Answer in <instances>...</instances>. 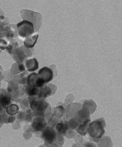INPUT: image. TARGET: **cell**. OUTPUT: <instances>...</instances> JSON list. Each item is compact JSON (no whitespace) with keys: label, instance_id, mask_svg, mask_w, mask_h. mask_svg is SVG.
<instances>
[{"label":"cell","instance_id":"cell-1","mask_svg":"<svg viewBox=\"0 0 122 147\" xmlns=\"http://www.w3.org/2000/svg\"><path fill=\"white\" fill-rule=\"evenodd\" d=\"M105 126V122L102 118L93 121L89 124L88 131L89 136L95 142L101 138L104 134V127Z\"/></svg>","mask_w":122,"mask_h":147},{"label":"cell","instance_id":"cell-2","mask_svg":"<svg viewBox=\"0 0 122 147\" xmlns=\"http://www.w3.org/2000/svg\"><path fill=\"white\" fill-rule=\"evenodd\" d=\"M19 34L22 37L30 36L34 33L33 24L28 20H24L17 24Z\"/></svg>","mask_w":122,"mask_h":147},{"label":"cell","instance_id":"cell-3","mask_svg":"<svg viewBox=\"0 0 122 147\" xmlns=\"http://www.w3.org/2000/svg\"><path fill=\"white\" fill-rule=\"evenodd\" d=\"M49 104L42 100H33L32 101L30 106L33 112L38 116L42 117L44 114Z\"/></svg>","mask_w":122,"mask_h":147},{"label":"cell","instance_id":"cell-4","mask_svg":"<svg viewBox=\"0 0 122 147\" xmlns=\"http://www.w3.org/2000/svg\"><path fill=\"white\" fill-rule=\"evenodd\" d=\"M27 82L29 87L31 88L42 87L45 83L44 80L36 73H32L28 76Z\"/></svg>","mask_w":122,"mask_h":147},{"label":"cell","instance_id":"cell-5","mask_svg":"<svg viewBox=\"0 0 122 147\" xmlns=\"http://www.w3.org/2000/svg\"><path fill=\"white\" fill-rule=\"evenodd\" d=\"M42 138L47 144L50 145L55 141L57 138V134L52 127H47L43 131Z\"/></svg>","mask_w":122,"mask_h":147},{"label":"cell","instance_id":"cell-6","mask_svg":"<svg viewBox=\"0 0 122 147\" xmlns=\"http://www.w3.org/2000/svg\"><path fill=\"white\" fill-rule=\"evenodd\" d=\"M46 122L42 117H36L34 118L32 123V127L36 131H41L46 127Z\"/></svg>","mask_w":122,"mask_h":147},{"label":"cell","instance_id":"cell-7","mask_svg":"<svg viewBox=\"0 0 122 147\" xmlns=\"http://www.w3.org/2000/svg\"><path fill=\"white\" fill-rule=\"evenodd\" d=\"M38 74L45 83L50 82L53 78V71L51 69L47 67H44L40 69L38 72Z\"/></svg>","mask_w":122,"mask_h":147},{"label":"cell","instance_id":"cell-8","mask_svg":"<svg viewBox=\"0 0 122 147\" xmlns=\"http://www.w3.org/2000/svg\"><path fill=\"white\" fill-rule=\"evenodd\" d=\"M26 66L29 72H32L36 70L39 67V64L36 58H32L27 61Z\"/></svg>","mask_w":122,"mask_h":147},{"label":"cell","instance_id":"cell-9","mask_svg":"<svg viewBox=\"0 0 122 147\" xmlns=\"http://www.w3.org/2000/svg\"><path fill=\"white\" fill-rule=\"evenodd\" d=\"M90 122V118L86 119L82 123L80 124V125L79 126L77 129V131L82 135H85L88 131V127L89 125Z\"/></svg>","mask_w":122,"mask_h":147},{"label":"cell","instance_id":"cell-10","mask_svg":"<svg viewBox=\"0 0 122 147\" xmlns=\"http://www.w3.org/2000/svg\"><path fill=\"white\" fill-rule=\"evenodd\" d=\"M38 36L39 35L36 34L31 37H27L24 41L25 46L27 47L28 48H33L36 43Z\"/></svg>","mask_w":122,"mask_h":147},{"label":"cell","instance_id":"cell-11","mask_svg":"<svg viewBox=\"0 0 122 147\" xmlns=\"http://www.w3.org/2000/svg\"><path fill=\"white\" fill-rule=\"evenodd\" d=\"M56 129L60 134H65L68 129L67 122L59 123L56 126Z\"/></svg>","mask_w":122,"mask_h":147},{"label":"cell","instance_id":"cell-12","mask_svg":"<svg viewBox=\"0 0 122 147\" xmlns=\"http://www.w3.org/2000/svg\"><path fill=\"white\" fill-rule=\"evenodd\" d=\"M51 93L52 91L50 88L45 86L40 89V92H39L38 96L40 98H46L51 95Z\"/></svg>","mask_w":122,"mask_h":147},{"label":"cell","instance_id":"cell-13","mask_svg":"<svg viewBox=\"0 0 122 147\" xmlns=\"http://www.w3.org/2000/svg\"><path fill=\"white\" fill-rule=\"evenodd\" d=\"M19 108L16 105H12L7 108L6 112L7 113L10 115H13L16 114L18 112Z\"/></svg>","mask_w":122,"mask_h":147},{"label":"cell","instance_id":"cell-14","mask_svg":"<svg viewBox=\"0 0 122 147\" xmlns=\"http://www.w3.org/2000/svg\"><path fill=\"white\" fill-rule=\"evenodd\" d=\"M0 103L3 106H7L11 103V100L7 96H4L0 100Z\"/></svg>","mask_w":122,"mask_h":147},{"label":"cell","instance_id":"cell-15","mask_svg":"<svg viewBox=\"0 0 122 147\" xmlns=\"http://www.w3.org/2000/svg\"><path fill=\"white\" fill-rule=\"evenodd\" d=\"M28 93L29 96H36L39 93V90L36 88L29 87Z\"/></svg>","mask_w":122,"mask_h":147},{"label":"cell","instance_id":"cell-16","mask_svg":"<svg viewBox=\"0 0 122 147\" xmlns=\"http://www.w3.org/2000/svg\"><path fill=\"white\" fill-rule=\"evenodd\" d=\"M19 70L20 71H24L25 70H26V69H25V67H24V65L22 64H21V65H19Z\"/></svg>","mask_w":122,"mask_h":147}]
</instances>
